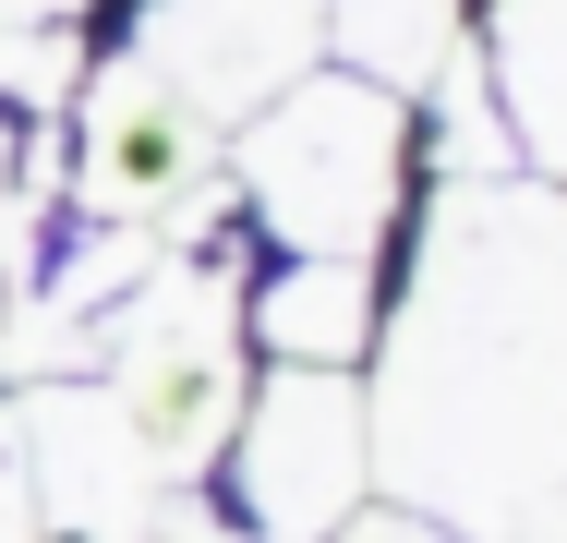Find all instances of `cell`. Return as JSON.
<instances>
[{"label": "cell", "mask_w": 567, "mask_h": 543, "mask_svg": "<svg viewBox=\"0 0 567 543\" xmlns=\"http://www.w3.org/2000/svg\"><path fill=\"white\" fill-rule=\"evenodd\" d=\"M471 61L519 133V170L567 182V0H483L471 12Z\"/></svg>", "instance_id": "52a82bcc"}, {"label": "cell", "mask_w": 567, "mask_h": 543, "mask_svg": "<svg viewBox=\"0 0 567 543\" xmlns=\"http://www.w3.org/2000/svg\"><path fill=\"white\" fill-rule=\"evenodd\" d=\"M121 0H0V37H97Z\"/></svg>", "instance_id": "9c48e42d"}, {"label": "cell", "mask_w": 567, "mask_h": 543, "mask_svg": "<svg viewBox=\"0 0 567 543\" xmlns=\"http://www.w3.org/2000/svg\"><path fill=\"white\" fill-rule=\"evenodd\" d=\"M0 543H37V495H24V434H12V387H0Z\"/></svg>", "instance_id": "30bf717a"}, {"label": "cell", "mask_w": 567, "mask_h": 543, "mask_svg": "<svg viewBox=\"0 0 567 543\" xmlns=\"http://www.w3.org/2000/svg\"><path fill=\"white\" fill-rule=\"evenodd\" d=\"M97 37L133 49V61H157L218 121H241L254 98H278L290 73L327 61V0H121Z\"/></svg>", "instance_id": "5b68a950"}, {"label": "cell", "mask_w": 567, "mask_h": 543, "mask_svg": "<svg viewBox=\"0 0 567 543\" xmlns=\"http://www.w3.org/2000/svg\"><path fill=\"white\" fill-rule=\"evenodd\" d=\"M49 217H110V229H194L229 217V121L182 98L157 61H133L97 37L85 85L61 109V182Z\"/></svg>", "instance_id": "3957f363"}, {"label": "cell", "mask_w": 567, "mask_h": 543, "mask_svg": "<svg viewBox=\"0 0 567 543\" xmlns=\"http://www.w3.org/2000/svg\"><path fill=\"white\" fill-rule=\"evenodd\" d=\"M386 326V254H241V350L362 375Z\"/></svg>", "instance_id": "8992f818"}, {"label": "cell", "mask_w": 567, "mask_h": 543, "mask_svg": "<svg viewBox=\"0 0 567 543\" xmlns=\"http://www.w3.org/2000/svg\"><path fill=\"white\" fill-rule=\"evenodd\" d=\"M423 194V133L411 98L315 61L278 98L229 121V229L254 254H386Z\"/></svg>", "instance_id": "7a4b0ae2"}, {"label": "cell", "mask_w": 567, "mask_h": 543, "mask_svg": "<svg viewBox=\"0 0 567 543\" xmlns=\"http://www.w3.org/2000/svg\"><path fill=\"white\" fill-rule=\"evenodd\" d=\"M241 543H327L374 508V399L362 375H315V362H254L241 411H229L218 459L194 483Z\"/></svg>", "instance_id": "277c9868"}, {"label": "cell", "mask_w": 567, "mask_h": 543, "mask_svg": "<svg viewBox=\"0 0 567 543\" xmlns=\"http://www.w3.org/2000/svg\"><path fill=\"white\" fill-rule=\"evenodd\" d=\"M374 483L495 543L567 483V182H423L362 362Z\"/></svg>", "instance_id": "6da1fadb"}, {"label": "cell", "mask_w": 567, "mask_h": 543, "mask_svg": "<svg viewBox=\"0 0 567 543\" xmlns=\"http://www.w3.org/2000/svg\"><path fill=\"white\" fill-rule=\"evenodd\" d=\"M327 543H458L447 520H423V508H362L350 532H327Z\"/></svg>", "instance_id": "8fae6325"}, {"label": "cell", "mask_w": 567, "mask_h": 543, "mask_svg": "<svg viewBox=\"0 0 567 543\" xmlns=\"http://www.w3.org/2000/svg\"><path fill=\"white\" fill-rule=\"evenodd\" d=\"M471 12L483 0H327V61L374 73V85H435L458 49H471Z\"/></svg>", "instance_id": "ba28073f"}]
</instances>
